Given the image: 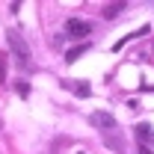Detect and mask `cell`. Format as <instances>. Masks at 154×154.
I'll use <instances>...</instances> for the list:
<instances>
[{
    "instance_id": "1",
    "label": "cell",
    "mask_w": 154,
    "mask_h": 154,
    "mask_svg": "<svg viewBox=\"0 0 154 154\" xmlns=\"http://www.w3.org/2000/svg\"><path fill=\"white\" fill-rule=\"evenodd\" d=\"M6 38H9V48H12V54H15V57L21 59V62H24V65H30V45H27V38L21 36L18 30H9V33H6Z\"/></svg>"
},
{
    "instance_id": "2",
    "label": "cell",
    "mask_w": 154,
    "mask_h": 154,
    "mask_svg": "<svg viewBox=\"0 0 154 154\" xmlns=\"http://www.w3.org/2000/svg\"><path fill=\"white\" fill-rule=\"evenodd\" d=\"M89 122H92L95 128H101V131H113L116 125H119V122H116V116L107 113V110H95V113L89 116Z\"/></svg>"
},
{
    "instance_id": "3",
    "label": "cell",
    "mask_w": 154,
    "mask_h": 154,
    "mask_svg": "<svg viewBox=\"0 0 154 154\" xmlns=\"http://www.w3.org/2000/svg\"><path fill=\"white\" fill-rule=\"evenodd\" d=\"M65 30H68L71 36H77V38H86L89 33H92V24H89V21H83V18H68Z\"/></svg>"
},
{
    "instance_id": "4",
    "label": "cell",
    "mask_w": 154,
    "mask_h": 154,
    "mask_svg": "<svg viewBox=\"0 0 154 154\" xmlns=\"http://www.w3.org/2000/svg\"><path fill=\"white\" fill-rule=\"evenodd\" d=\"M136 134H139V145H154V131L148 128V125H136Z\"/></svg>"
},
{
    "instance_id": "5",
    "label": "cell",
    "mask_w": 154,
    "mask_h": 154,
    "mask_svg": "<svg viewBox=\"0 0 154 154\" xmlns=\"http://www.w3.org/2000/svg\"><path fill=\"white\" fill-rule=\"evenodd\" d=\"M86 51H89V45H80V48H74V51H68V54H65V59H68V62H77Z\"/></svg>"
},
{
    "instance_id": "6",
    "label": "cell",
    "mask_w": 154,
    "mask_h": 154,
    "mask_svg": "<svg viewBox=\"0 0 154 154\" xmlns=\"http://www.w3.org/2000/svg\"><path fill=\"white\" fill-rule=\"evenodd\" d=\"M122 12V3H110L107 9H104V18H113V15H119Z\"/></svg>"
},
{
    "instance_id": "7",
    "label": "cell",
    "mask_w": 154,
    "mask_h": 154,
    "mask_svg": "<svg viewBox=\"0 0 154 154\" xmlns=\"http://www.w3.org/2000/svg\"><path fill=\"white\" fill-rule=\"evenodd\" d=\"M77 95L86 98V95H89V86H86V83H80V86H77Z\"/></svg>"
},
{
    "instance_id": "8",
    "label": "cell",
    "mask_w": 154,
    "mask_h": 154,
    "mask_svg": "<svg viewBox=\"0 0 154 154\" xmlns=\"http://www.w3.org/2000/svg\"><path fill=\"white\" fill-rule=\"evenodd\" d=\"M0 80H6V57H0Z\"/></svg>"
},
{
    "instance_id": "9",
    "label": "cell",
    "mask_w": 154,
    "mask_h": 154,
    "mask_svg": "<svg viewBox=\"0 0 154 154\" xmlns=\"http://www.w3.org/2000/svg\"><path fill=\"white\" fill-rule=\"evenodd\" d=\"M18 92H21L24 98H27V95H30V86H27V83H18Z\"/></svg>"
},
{
    "instance_id": "10",
    "label": "cell",
    "mask_w": 154,
    "mask_h": 154,
    "mask_svg": "<svg viewBox=\"0 0 154 154\" xmlns=\"http://www.w3.org/2000/svg\"><path fill=\"white\" fill-rule=\"evenodd\" d=\"M139 154H154L151 148H145V145H139Z\"/></svg>"
},
{
    "instance_id": "11",
    "label": "cell",
    "mask_w": 154,
    "mask_h": 154,
    "mask_svg": "<svg viewBox=\"0 0 154 154\" xmlns=\"http://www.w3.org/2000/svg\"><path fill=\"white\" fill-rule=\"evenodd\" d=\"M0 128H3V125H0Z\"/></svg>"
}]
</instances>
